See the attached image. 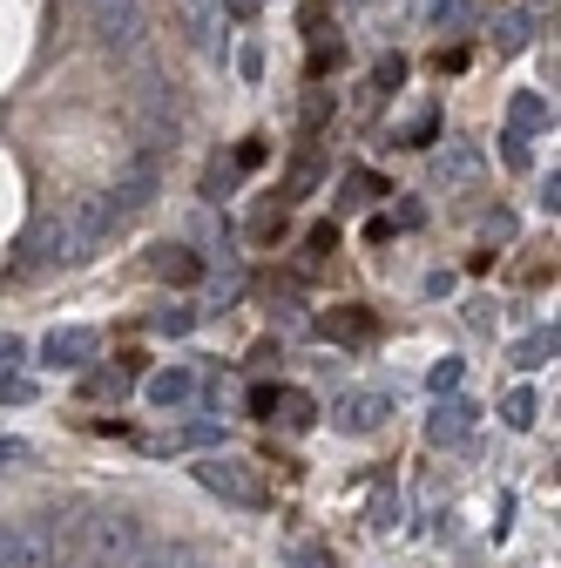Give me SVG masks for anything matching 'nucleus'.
<instances>
[{
    "instance_id": "f257e3e1",
    "label": "nucleus",
    "mask_w": 561,
    "mask_h": 568,
    "mask_svg": "<svg viewBox=\"0 0 561 568\" xmlns=\"http://www.w3.org/2000/svg\"><path fill=\"white\" fill-rule=\"evenodd\" d=\"M115 231V210L109 196H68L54 210H41L34 231H28V271H61V264H82L95 257V244Z\"/></svg>"
},
{
    "instance_id": "f03ea898",
    "label": "nucleus",
    "mask_w": 561,
    "mask_h": 568,
    "mask_svg": "<svg viewBox=\"0 0 561 568\" xmlns=\"http://www.w3.org/2000/svg\"><path fill=\"white\" fill-rule=\"evenodd\" d=\"M75 521H0V568H68L75 561Z\"/></svg>"
},
{
    "instance_id": "7ed1b4c3",
    "label": "nucleus",
    "mask_w": 561,
    "mask_h": 568,
    "mask_svg": "<svg viewBox=\"0 0 561 568\" xmlns=\"http://www.w3.org/2000/svg\"><path fill=\"white\" fill-rule=\"evenodd\" d=\"M143 548H150V528L129 508H102L89 521V535H75V561H89V568H129Z\"/></svg>"
},
{
    "instance_id": "20e7f679",
    "label": "nucleus",
    "mask_w": 561,
    "mask_h": 568,
    "mask_svg": "<svg viewBox=\"0 0 561 568\" xmlns=\"http://www.w3.org/2000/svg\"><path fill=\"white\" fill-rule=\"evenodd\" d=\"M196 480L217 494V501H237V508H264V501H271L264 467L244 460V454H203V460H196Z\"/></svg>"
},
{
    "instance_id": "39448f33",
    "label": "nucleus",
    "mask_w": 561,
    "mask_h": 568,
    "mask_svg": "<svg viewBox=\"0 0 561 568\" xmlns=\"http://www.w3.org/2000/svg\"><path fill=\"white\" fill-rule=\"evenodd\" d=\"M386 419H392V399L373 393V386H345L332 399V426H338V434H379Z\"/></svg>"
},
{
    "instance_id": "423d86ee",
    "label": "nucleus",
    "mask_w": 561,
    "mask_h": 568,
    "mask_svg": "<svg viewBox=\"0 0 561 568\" xmlns=\"http://www.w3.org/2000/svg\"><path fill=\"white\" fill-rule=\"evenodd\" d=\"M95 352H102V332H95V325H54L48 345H41V366H54V373H82Z\"/></svg>"
},
{
    "instance_id": "0eeeda50",
    "label": "nucleus",
    "mask_w": 561,
    "mask_h": 568,
    "mask_svg": "<svg viewBox=\"0 0 561 568\" xmlns=\"http://www.w3.org/2000/svg\"><path fill=\"white\" fill-rule=\"evenodd\" d=\"M89 21L109 48H135L143 41V0H89Z\"/></svg>"
},
{
    "instance_id": "6e6552de",
    "label": "nucleus",
    "mask_w": 561,
    "mask_h": 568,
    "mask_svg": "<svg viewBox=\"0 0 561 568\" xmlns=\"http://www.w3.org/2000/svg\"><path fill=\"white\" fill-rule=\"evenodd\" d=\"M325 338H345V345H373V312H359V305H338V312H325V325H318Z\"/></svg>"
},
{
    "instance_id": "1a4fd4ad",
    "label": "nucleus",
    "mask_w": 561,
    "mask_h": 568,
    "mask_svg": "<svg viewBox=\"0 0 561 568\" xmlns=\"http://www.w3.org/2000/svg\"><path fill=\"white\" fill-rule=\"evenodd\" d=\"M150 271H156V277H170V284H190L203 264H196V251H190V244H156V251H150Z\"/></svg>"
},
{
    "instance_id": "9d476101",
    "label": "nucleus",
    "mask_w": 561,
    "mask_h": 568,
    "mask_svg": "<svg viewBox=\"0 0 561 568\" xmlns=\"http://www.w3.org/2000/svg\"><path fill=\"white\" fill-rule=\"evenodd\" d=\"M271 419H285L292 434H305V426L318 419V406H312V399H305L298 386H277V393H271Z\"/></svg>"
},
{
    "instance_id": "9b49d317",
    "label": "nucleus",
    "mask_w": 561,
    "mask_h": 568,
    "mask_svg": "<svg viewBox=\"0 0 561 568\" xmlns=\"http://www.w3.org/2000/svg\"><path fill=\"white\" fill-rule=\"evenodd\" d=\"M129 386H135V366H129V359H122V366H95V373L82 379L89 399H129Z\"/></svg>"
},
{
    "instance_id": "f8f14e48",
    "label": "nucleus",
    "mask_w": 561,
    "mask_h": 568,
    "mask_svg": "<svg viewBox=\"0 0 561 568\" xmlns=\"http://www.w3.org/2000/svg\"><path fill=\"white\" fill-rule=\"evenodd\" d=\"M150 399H156V406H190V399H196V373H190V366L156 373V379H150Z\"/></svg>"
},
{
    "instance_id": "ddd939ff",
    "label": "nucleus",
    "mask_w": 561,
    "mask_h": 568,
    "mask_svg": "<svg viewBox=\"0 0 561 568\" xmlns=\"http://www.w3.org/2000/svg\"><path fill=\"white\" fill-rule=\"evenodd\" d=\"M467 426H473V406H467V399H447V406L427 419V440H434V447H440V440H460Z\"/></svg>"
},
{
    "instance_id": "4468645a",
    "label": "nucleus",
    "mask_w": 561,
    "mask_h": 568,
    "mask_svg": "<svg viewBox=\"0 0 561 568\" xmlns=\"http://www.w3.org/2000/svg\"><path fill=\"white\" fill-rule=\"evenodd\" d=\"M338 61H345V41H338V34H325V28H312V54H305V75H312V82H325Z\"/></svg>"
},
{
    "instance_id": "2eb2a0df",
    "label": "nucleus",
    "mask_w": 561,
    "mask_h": 568,
    "mask_svg": "<svg viewBox=\"0 0 561 568\" xmlns=\"http://www.w3.org/2000/svg\"><path fill=\"white\" fill-rule=\"evenodd\" d=\"M427 21H434L440 34H467V28H473V0H434Z\"/></svg>"
},
{
    "instance_id": "dca6fc26",
    "label": "nucleus",
    "mask_w": 561,
    "mask_h": 568,
    "mask_svg": "<svg viewBox=\"0 0 561 568\" xmlns=\"http://www.w3.org/2000/svg\"><path fill=\"white\" fill-rule=\"evenodd\" d=\"M373 196H386V183H379L373 170H353V176H345V183H338V203H345V210H366Z\"/></svg>"
},
{
    "instance_id": "f3484780",
    "label": "nucleus",
    "mask_w": 561,
    "mask_h": 568,
    "mask_svg": "<svg viewBox=\"0 0 561 568\" xmlns=\"http://www.w3.org/2000/svg\"><path fill=\"white\" fill-rule=\"evenodd\" d=\"M473 170H480V150H467V142H453V150L440 156V170H434V176H440V183H467Z\"/></svg>"
},
{
    "instance_id": "a211bd4d",
    "label": "nucleus",
    "mask_w": 561,
    "mask_h": 568,
    "mask_svg": "<svg viewBox=\"0 0 561 568\" xmlns=\"http://www.w3.org/2000/svg\"><path fill=\"white\" fill-rule=\"evenodd\" d=\"M129 568H210L203 555H190V548H143Z\"/></svg>"
},
{
    "instance_id": "6ab92c4d",
    "label": "nucleus",
    "mask_w": 561,
    "mask_h": 568,
    "mask_svg": "<svg viewBox=\"0 0 561 568\" xmlns=\"http://www.w3.org/2000/svg\"><path fill=\"white\" fill-rule=\"evenodd\" d=\"M217 440V426H176V434L156 440V454H183V447H210Z\"/></svg>"
},
{
    "instance_id": "aec40b11",
    "label": "nucleus",
    "mask_w": 561,
    "mask_h": 568,
    "mask_svg": "<svg viewBox=\"0 0 561 568\" xmlns=\"http://www.w3.org/2000/svg\"><path fill=\"white\" fill-rule=\"evenodd\" d=\"M528 34H534V28H528V14H514V8H508V14H494V48H528Z\"/></svg>"
},
{
    "instance_id": "412c9836",
    "label": "nucleus",
    "mask_w": 561,
    "mask_h": 568,
    "mask_svg": "<svg viewBox=\"0 0 561 568\" xmlns=\"http://www.w3.org/2000/svg\"><path fill=\"white\" fill-rule=\"evenodd\" d=\"M434 135H440V109H427V115H412L399 142H406V150H427V142H434Z\"/></svg>"
},
{
    "instance_id": "4be33fe9",
    "label": "nucleus",
    "mask_w": 561,
    "mask_h": 568,
    "mask_svg": "<svg viewBox=\"0 0 561 568\" xmlns=\"http://www.w3.org/2000/svg\"><path fill=\"white\" fill-rule=\"evenodd\" d=\"M332 109H338V102H332V89H312V95H305V109H298V122H305V129H325V122H332Z\"/></svg>"
},
{
    "instance_id": "5701e85b",
    "label": "nucleus",
    "mask_w": 561,
    "mask_h": 568,
    "mask_svg": "<svg viewBox=\"0 0 561 568\" xmlns=\"http://www.w3.org/2000/svg\"><path fill=\"white\" fill-rule=\"evenodd\" d=\"M399 82H406V54H386V61L373 68V89H379V95H392Z\"/></svg>"
},
{
    "instance_id": "b1692460",
    "label": "nucleus",
    "mask_w": 561,
    "mask_h": 568,
    "mask_svg": "<svg viewBox=\"0 0 561 568\" xmlns=\"http://www.w3.org/2000/svg\"><path fill=\"white\" fill-rule=\"evenodd\" d=\"M548 122V102L541 95H514V129H541Z\"/></svg>"
},
{
    "instance_id": "393cba45",
    "label": "nucleus",
    "mask_w": 561,
    "mask_h": 568,
    "mask_svg": "<svg viewBox=\"0 0 561 568\" xmlns=\"http://www.w3.org/2000/svg\"><path fill=\"white\" fill-rule=\"evenodd\" d=\"M190 325H196V312H150V332H163V338H176Z\"/></svg>"
},
{
    "instance_id": "a878e982",
    "label": "nucleus",
    "mask_w": 561,
    "mask_h": 568,
    "mask_svg": "<svg viewBox=\"0 0 561 568\" xmlns=\"http://www.w3.org/2000/svg\"><path fill=\"white\" fill-rule=\"evenodd\" d=\"M292 568H338V555L318 548V541H305V548H292Z\"/></svg>"
},
{
    "instance_id": "bb28decb",
    "label": "nucleus",
    "mask_w": 561,
    "mask_h": 568,
    "mask_svg": "<svg viewBox=\"0 0 561 568\" xmlns=\"http://www.w3.org/2000/svg\"><path fill=\"white\" fill-rule=\"evenodd\" d=\"M501 419H508V426H528V419H534V393H508Z\"/></svg>"
},
{
    "instance_id": "cd10ccee",
    "label": "nucleus",
    "mask_w": 561,
    "mask_h": 568,
    "mask_svg": "<svg viewBox=\"0 0 561 568\" xmlns=\"http://www.w3.org/2000/svg\"><path fill=\"white\" fill-rule=\"evenodd\" d=\"M28 460H34L28 440H8V434H0V467H28Z\"/></svg>"
},
{
    "instance_id": "c85d7f7f",
    "label": "nucleus",
    "mask_w": 561,
    "mask_h": 568,
    "mask_svg": "<svg viewBox=\"0 0 561 568\" xmlns=\"http://www.w3.org/2000/svg\"><path fill=\"white\" fill-rule=\"evenodd\" d=\"M305 251H312V257H325V251H338V231H332V224H312V237H305Z\"/></svg>"
},
{
    "instance_id": "c756f323",
    "label": "nucleus",
    "mask_w": 561,
    "mask_h": 568,
    "mask_svg": "<svg viewBox=\"0 0 561 568\" xmlns=\"http://www.w3.org/2000/svg\"><path fill=\"white\" fill-rule=\"evenodd\" d=\"M541 359H554V332H548V338H528V345H521V366H541Z\"/></svg>"
},
{
    "instance_id": "7c9ffc66",
    "label": "nucleus",
    "mask_w": 561,
    "mask_h": 568,
    "mask_svg": "<svg viewBox=\"0 0 561 568\" xmlns=\"http://www.w3.org/2000/svg\"><path fill=\"white\" fill-rule=\"evenodd\" d=\"M453 386H460V359H440L434 366V393H453Z\"/></svg>"
},
{
    "instance_id": "2f4dec72",
    "label": "nucleus",
    "mask_w": 561,
    "mask_h": 568,
    "mask_svg": "<svg viewBox=\"0 0 561 568\" xmlns=\"http://www.w3.org/2000/svg\"><path fill=\"white\" fill-rule=\"evenodd\" d=\"M21 366V338H0V373H14Z\"/></svg>"
},
{
    "instance_id": "473e14b6",
    "label": "nucleus",
    "mask_w": 561,
    "mask_h": 568,
    "mask_svg": "<svg viewBox=\"0 0 561 568\" xmlns=\"http://www.w3.org/2000/svg\"><path fill=\"white\" fill-rule=\"evenodd\" d=\"M271 393H277V386H251V413H257V419H271Z\"/></svg>"
},
{
    "instance_id": "72a5a7b5",
    "label": "nucleus",
    "mask_w": 561,
    "mask_h": 568,
    "mask_svg": "<svg viewBox=\"0 0 561 568\" xmlns=\"http://www.w3.org/2000/svg\"><path fill=\"white\" fill-rule=\"evenodd\" d=\"M0 399H28V386L21 379H0Z\"/></svg>"
}]
</instances>
